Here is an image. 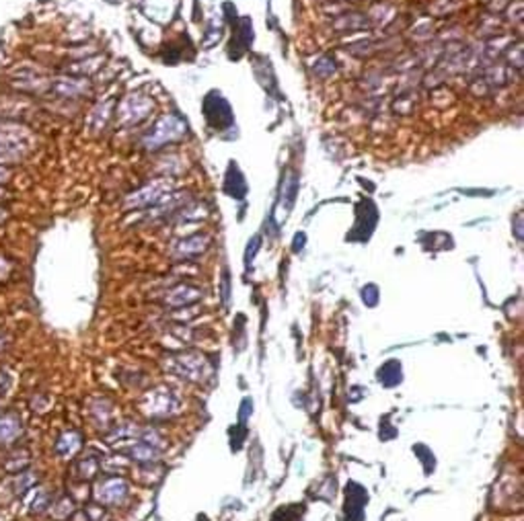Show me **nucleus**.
<instances>
[{
    "label": "nucleus",
    "mask_w": 524,
    "mask_h": 521,
    "mask_svg": "<svg viewBox=\"0 0 524 521\" xmlns=\"http://www.w3.org/2000/svg\"><path fill=\"white\" fill-rule=\"evenodd\" d=\"M204 368H206V362H204L200 355H183V357L177 359L175 372H177L181 378L200 380V378L204 376Z\"/></svg>",
    "instance_id": "nucleus-4"
},
{
    "label": "nucleus",
    "mask_w": 524,
    "mask_h": 521,
    "mask_svg": "<svg viewBox=\"0 0 524 521\" xmlns=\"http://www.w3.org/2000/svg\"><path fill=\"white\" fill-rule=\"evenodd\" d=\"M83 89H85V87H83L81 82L70 80V78H60V80H56L54 87H52V91H54L56 95H62V97H74V95H78Z\"/></svg>",
    "instance_id": "nucleus-6"
},
{
    "label": "nucleus",
    "mask_w": 524,
    "mask_h": 521,
    "mask_svg": "<svg viewBox=\"0 0 524 521\" xmlns=\"http://www.w3.org/2000/svg\"><path fill=\"white\" fill-rule=\"evenodd\" d=\"M128 493V487L124 480H118V478H109L105 483H101L97 487V499L105 505H116L120 503Z\"/></svg>",
    "instance_id": "nucleus-3"
},
{
    "label": "nucleus",
    "mask_w": 524,
    "mask_h": 521,
    "mask_svg": "<svg viewBox=\"0 0 524 521\" xmlns=\"http://www.w3.org/2000/svg\"><path fill=\"white\" fill-rule=\"evenodd\" d=\"M4 218H6V214H4V210H0V222H2V220H4Z\"/></svg>",
    "instance_id": "nucleus-10"
},
{
    "label": "nucleus",
    "mask_w": 524,
    "mask_h": 521,
    "mask_svg": "<svg viewBox=\"0 0 524 521\" xmlns=\"http://www.w3.org/2000/svg\"><path fill=\"white\" fill-rule=\"evenodd\" d=\"M132 456H136V460H152L154 458V452L144 445V443H138L134 450H132Z\"/></svg>",
    "instance_id": "nucleus-8"
},
{
    "label": "nucleus",
    "mask_w": 524,
    "mask_h": 521,
    "mask_svg": "<svg viewBox=\"0 0 524 521\" xmlns=\"http://www.w3.org/2000/svg\"><path fill=\"white\" fill-rule=\"evenodd\" d=\"M6 179H8V170H6V168H2V166H0V183H4V181H6Z\"/></svg>",
    "instance_id": "nucleus-9"
},
{
    "label": "nucleus",
    "mask_w": 524,
    "mask_h": 521,
    "mask_svg": "<svg viewBox=\"0 0 524 521\" xmlns=\"http://www.w3.org/2000/svg\"><path fill=\"white\" fill-rule=\"evenodd\" d=\"M298 505H288V507H282L273 513L271 521H300V511L302 509H296Z\"/></svg>",
    "instance_id": "nucleus-7"
},
{
    "label": "nucleus",
    "mask_w": 524,
    "mask_h": 521,
    "mask_svg": "<svg viewBox=\"0 0 524 521\" xmlns=\"http://www.w3.org/2000/svg\"><path fill=\"white\" fill-rule=\"evenodd\" d=\"M175 408V398L169 390H154L148 396L146 412L150 414H167Z\"/></svg>",
    "instance_id": "nucleus-5"
},
{
    "label": "nucleus",
    "mask_w": 524,
    "mask_h": 521,
    "mask_svg": "<svg viewBox=\"0 0 524 521\" xmlns=\"http://www.w3.org/2000/svg\"><path fill=\"white\" fill-rule=\"evenodd\" d=\"M364 505H366V489L350 483L346 491V521L364 520Z\"/></svg>",
    "instance_id": "nucleus-2"
},
{
    "label": "nucleus",
    "mask_w": 524,
    "mask_h": 521,
    "mask_svg": "<svg viewBox=\"0 0 524 521\" xmlns=\"http://www.w3.org/2000/svg\"><path fill=\"white\" fill-rule=\"evenodd\" d=\"M29 148L27 135L19 126H0V162H19Z\"/></svg>",
    "instance_id": "nucleus-1"
}]
</instances>
